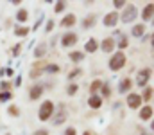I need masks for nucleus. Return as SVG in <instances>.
Instances as JSON below:
<instances>
[{"mask_svg":"<svg viewBox=\"0 0 154 135\" xmlns=\"http://www.w3.org/2000/svg\"><path fill=\"white\" fill-rule=\"evenodd\" d=\"M27 18H29V13H27V9H20V11L16 13V20H18L20 24H25V22H27Z\"/></svg>","mask_w":154,"mask_h":135,"instance_id":"nucleus-18","label":"nucleus"},{"mask_svg":"<svg viewBox=\"0 0 154 135\" xmlns=\"http://www.w3.org/2000/svg\"><path fill=\"white\" fill-rule=\"evenodd\" d=\"M75 20H77L75 14H66V16L61 20V25H63V27H72V25L75 24Z\"/></svg>","mask_w":154,"mask_h":135,"instance_id":"nucleus-16","label":"nucleus"},{"mask_svg":"<svg viewBox=\"0 0 154 135\" xmlns=\"http://www.w3.org/2000/svg\"><path fill=\"white\" fill-rule=\"evenodd\" d=\"M113 5H115L116 9H124V7L127 5V2H125V0H115V2H113Z\"/></svg>","mask_w":154,"mask_h":135,"instance_id":"nucleus-28","label":"nucleus"},{"mask_svg":"<svg viewBox=\"0 0 154 135\" xmlns=\"http://www.w3.org/2000/svg\"><path fill=\"white\" fill-rule=\"evenodd\" d=\"M138 115H140V119H142V121H151V119L154 117V108L151 106V104H145V106H142V108H140Z\"/></svg>","mask_w":154,"mask_h":135,"instance_id":"nucleus-7","label":"nucleus"},{"mask_svg":"<svg viewBox=\"0 0 154 135\" xmlns=\"http://www.w3.org/2000/svg\"><path fill=\"white\" fill-rule=\"evenodd\" d=\"M143 33H145V24H136V25H133V29H131V34H133L134 38H142Z\"/></svg>","mask_w":154,"mask_h":135,"instance_id":"nucleus-13","label":"nucleus"},{"mask_svg":"<svg viewBox=\"0 0 154 135\" xmlns=\"http://www.w3.org/2000/svg\"><path fill=\"white\" fill-rule=\"evenodd\" d=\"M65 7H66V4L65 2H56V13H61V11H65Z\"/></svg>","mask_w":154,"mask_h":135,"instance_id":"nucleus-29","label":"nucleus"},{"mask_svg":"<svg viewBox=\"0 0 154 135\" xmlns=\"http://www.w3.org/2000/svg\"><path fill=\"white\" fill-rule=\"evenodd\" d=\"M77 74H81V70H79V69H75V70H74V72L70 74V79H72V78H75Z\"/></svg>","mask_w":154,"mask_h":135,"instance_id":"nucleus-36","label":"nucleus"},{"mask_svg":"<svg viewBox=\"0 0 154 135\" xmlns=\"http://www.w3.org/2000/svg\"><path fill=\"white\" fill-rule=\"evenodd\" d=\"M77 88H79V87H77L75 83H72V85L68 87V94H70V95H74V94L77 92Z\"/></svg>","mask_w":154,"mask_h":135,"instance_id":"nucleus-32","label":"nucleus"},{"mask_svg":"<svg viewBox=\"0 0 154 135\" xmlns=\"http://www.w3.org/2000/svg\"><path fill=\"white\" fill-rule=\"evenodd\" d=\"M41 94H43V87L41 85L32 87L31 88V99H38V97H41Z\"/></svg>","mask_w":154,"mask_h":135,"instance_id":"nucleus-19","label":"nucleus"},{"mask_svg":"<svg viewBox=\"0 0 154 135\" xmlns=\"http://www.w3.org/2000/svg\"><path fill=\"white\" fill-rule=\"evenodd\" d=\"M151 45H152V49H154V33H152V36H151Z\"/></svg>","mask_w":154,"mask_h":135,"instance_id":"nucleus-40","label":"nucleus"},{"mask_svg":"<svg viewBox=\"0 0 154 135\" xmlns=\"http://www.w3.org/2000/svg\"><path fill=\"white\" fill-rule=\"evenodd\" d=\"M52 29H54V22H52V20H48V24H47V27H45V31H47V33H50Z\"/></svg>","mask_w":154,"mask_h":135,"instance_id":"nucleus-34","label":"nucleus"},{"mask_svg":"<svg viewBox=\"0 0 154 135\" xmlns=\"http://www.w3.org/2000/svg\"><path fill=\"white\" fill-rule=\"evenodd\" d=\"M7 112H9L11 115H14V117H16V115H20V112H18V106H9V108H7Z\"/></svg>","mask_w":154,"mask_h":135,"instance_id":"nucleus-31","label":"nucleus"},{"mask_svg":"<svg viewBox=\"0 0 154 135\" xmlns=\"http://www.w3.org/2000/svg\"><path fill=\"white\" fill-rule=\"evenodd\" d=\"M95 22H97V16H95V14H90V16H86V20H84L82 27H84V29H90Z\"/></svg>","mask_w":154,"mask_h":135,"instance_id":"nucleus-21","label":"nucleus"},{"mask_svg":"<svg viewBox=\"0 0 154 135\" xmlns=\"http://www.w3.org/2000/svg\"><path fill=\"white\" fill-rule=\"evenodd\" d=\"M118 20H120V14L116 13V11H111V13H108L106 16H104V25L106 27H115L116 24H118Z\"/></svg>","mask_w":154,"mask_h":135,"instance_id":"nucleus-6","label":"nucleus"},{"mask_svg":"<svg viewBox=\"0 0 154 135\" xmlns=\"http://www.w3.org/2000/svg\"><path fill=\"white\" fill-rule=\"evenodd\" d=\"M127 45H129V38H127V36H122V38L118 40V49H120V50H124Z\"/></svg>","mask_w":154,"mask_h":135,"instance_id":"nucleus-26","label":"nucleus"},{"mask_svg":"<svg viewBox=\"0 0 154 135\" xmlns=\"http://www.w3.org/2000/svg\"><path fill=\"white\" fill-rule=\"evenodd\" d=\"M152 94H154V88L147 85V87H145V90H143V95H142V99H143V101H151Z\"/></svg>","mask_w":154,"mask_h":135,"instance_id":"nucleus-23","label":"nucleus"},{"mask_svg":"<svg viewBox=\"0 0 154 135\" xmlns=\"http://www.w3.org/2000/svg\"><path fill=\"white\" fill-rule=\"evenodd\" d=\"M127 106L131 108V110H140L142 108V103H143V99H142V95L140 94H127Z\"/></svg>","mask_w":154,"mask_h":135,"instance_id":"nucleus-5","label":"nucleus"},{"mask_svg":"<svg viewBox=\"0 0 154 135\" xmlns=\"http://www.w3.org/2000/svg\"><path fill=\"white\" fill-rule=\"evenodd\" d=\"M142 20H145V22L154 20V2L147 4V5L143 7V11H142Z\"/></svg>","mask_w":154,"mask_h":135,"instance_id":"nucleus-9","label":"nucleus"},{"mask_svg":"<svg viewBox=\"0 0 154 135\" xmlns=\"http://www.w3.org/2000/svg\"><path fill=\"white\" fill-rule=\"evenodd\" d=\"M131 87H133V81H131L129 78H124V79H120V83H118V92H120V94H129Z\"/></svg>","mask_w":154,"mask_h":135,"instance_id":"nucleus-11","label":"nucleus"},{"mask_svg":"<svg viewBox=\"0 0 154 135\" xmlns=\"http://www.w3.org/2000/svg\"><path fill=\"white\" fill-rule=\"evenodd\" d=\"M29 31H31L29 27H25V25H23V27H22V25H18V27L14 29V34H16V36H27V34H29Z\"/></svg>","mask_w":154,"mask_h":135,"instance_id":"nucleus-22","label":"nucleus"},{"mask_svg":"<svg viewBox=\"0 0 154 135\" xmlns=\"http://www.w3.org/2000/svg\"><path fill=\"white\" fill-rule=\"evenodd\" d=\"M151 76H152V69H149V67L140 69L138 74H136V85L142 87V88H145L147 83H149V79H151Z\"/></svg>","mask_w":154,"mask_h":135,"instance_id":"nucleus-4","label":"nucleus"},{"mask_svg":"<svg viewBox=\"0 0 154 135\" xmlns=\"http://www.w3.org/2000/svg\"><path fill=\"white\" fill-rule=\"evenodd\" d=\"M136 16H138V9H136V5H134V4H127V5L124 7L122 14H120V22H124V24H131V22L136 20Z\"/></svg>","mask_w":154,"mask_h":135,"instance_id":"nucleus-2","label":"nucleus"},{"mask_svg":"<svg viewBox=\"0 0 154 135\" xmlns=\"http://www.w3.org/2000/svg\"><path fill=\"white\" fill-rule=\"evenodd\" d=\"M7 135H9V133H7Z\"/></svg>","mask_w":154,"mask_h":135,"instance_id":"nucleus-41","label":"nucleus"},{"mask_svg":"<svg viewBox=\"0 0 154 135\" xmlns=\"http://www.w3.org/2000/svg\"><path fill=\"white\" fill-rule=\"evenodd\" d=\"M77 43V34L75 33H66L61 36V45L63 47H74Z\"/></svg>","mask_w":154,"mask_h":135,"instance_id":"nucleus-8","label":"nucleus"},{"mask_svg":"<svg viewBox=\"0 0 154 135\" xmlns=\"http://www.w3.org/2000/svg\"><path fill=\"white\" fill-rule=\"evenodd\" d=\"M125 54L122 52V50H118L115 52L111 58H109V63H108V67H109V70H113V72H118L120 69H124V65H125Z\"/></svg>","mask_w":154,"mask_h":135,"instance_id":"nucleus-1","label":"nucleus"},{"mask_svg":"<svg viewBox=\"0 0 154 135\" xmlns=\"http://www.w3.org/2000/svg\"><path fill=\"white\" fill-rule=\"evenodd\" d=\"M88 104H90V108L97 110V108H100V104H102V99H100L97 94H91V95L88 97Z\"/></svg>","mask_w":154,"mask_h":135,"instance_id":"nucleus-12","label":"nucleus"},{"mask_svg":"<svg viewBox=\"0 0 154 135\" xmlns=\"http://www.w3.org/2000/svg\"><path fill=\"white\" fill-rule=\"evenodd\" d=\"M151 121H152V123H151V132H154V117L151 119Z\"/></svg>","mask_w":154,"mask_h":135,"instance_id":"nucleus-39","label":"nucleus"},{"mask_svg":"<svg viewBox=\"0 0 154 135\" xmlns=\"http://www.w3.org/2000/svg\"><path fill=\"white\" fill-rule=\"evenodd\" d=\"M18 52H20V45H16V47H14V50H13V54H14V56H16V54H18Z\"/></svg>","mask_w":154,"mask_h":135,"instance_id":"nucleus-38","label":"nucleus"},{"mask_svg":"<svg viewBox=\"0 0 154 135\" xmlns=\"http://www.w3.org/2000/svg\"><path fill=\"white\" fill-rule=\"evenodd\" d=\"M65 135H77L75 128H72V126H68V128L65 130Z\"/></svg>","mask_w":154,"mask_h":135,"instance_id":"nucleus-33","label":"nucleus"},{"mask_svg":"<svg viewBox=\"0 0 154 135\" xmlns=\"http://www.w3.org/2000/svg\"><path fill=\"white\" fill-rule=\"evenodd\" d=\"M34 135H48V132H47V130H38Z\"/></svg>","mask_w":154,"mask_h":135,"instance_id":"nucleus-37","label":"nucleus"},{"mask_svg":"<svg viewBox=\"0 0 154 135\" xmlns=\"http://www.w3.org/2000/svg\"><path fill=\"white\" fill-rule=\"evenodd\" d=\"M65 119H66V112L61 108V110L57 112V115L52 119V123H54V124H61V123H65Z\"/></svg>","mask_w":154,"mask_h":135,"instance_id":"nucleus-17","label":"nucleus"},{"mask_svg":"<svg viewBox=\"0 0 154 135\" xmlns=\"http://www.w3.org/2000/svg\"><path fill=\"white\" fill-rule=\"evenodd\" d=\"M97 49H99V42H97L95 38H90V40L84 43V50H86V52H95Z\"/></svg>","mask_w":154,"mask_h":135,"instance_id":"nucleus-14","label":"nucleus"},{"mask_svg":"<svg viewBox=\"0 0 154 135\" xmlns=\"http://www.w3.org/2000/svg\"><path fill=\"white\" fill-rule=\"evenodd\" d=\"M115 38H104L102 40V43H100V50H104V52H113L115 50Z\"/></svg>","mask_w":154,"mask_h":135,"instance_id":"nucleus-10","label":"nucleus"},{"mask_svg":"<svg viewBox=\"0 0 154 135\" xmlns=\"http://www.w3.org/2000/svg\"><path fill=\"white\" fill-rule=\"evenodd\" d=\"M100 94H102L104 97H109V94H111V87H109V83H102V88H100Z\"/></svg>","mask_w":154,"mask_h":135,"instance_id":"nucleus-25","label":"nucleus"},{"mask_svg":"<svg viewBox=\"0 0 154 135\" xmlns=\"http://www.w3.org/2000/svg\"><path fill=\"white\" fill-rule=\"evenodd\" d=\"M0 88L4 90V92H7V88H9V83H7V81H2V83H0Z\"/></svg>","mask_w":154,"mask_h":135,"instance_id":"nucleus-35","label":"nucleus"},{"mask_svg":"<svg viewBox=\"0 0 154 135\" xmlns=\"http://www.w3.org/2000/svg\"><path fill=\"white\" fill-rule=\"evenodd\" d=\"M11 97H13V94H11L9 90H7V92H0V101H2V103H4V101H9Z\"/></svg>","mask_w":154,"mask_h":135,"instance_id":"nucleus-27","label":"nucleus"},{"mask_svg":"<svg viewBox=\"0 0 154 135\" xmlns=\"http://www.w3.org/2000/svg\"><path fill=\"white\" fill-rule=\"evenodd\" d=\"M45 70H47V72H59V67H57V65H54V63H50Z\"/></svg>","mask_w":154,"mask_h":135,"instance_id":"nucleus-30","label":"nucleus"},{"mask_svg":"<svg viewBox=\"0 0 154 135\" xmlns=\"http://www.w3.org/2000/svg\"><path fill=\"white\" fill-rule=\"evenodd\" d=\"M68 58H70L74 63H81V61L84 59V54H82V52H77V50H75V52H70V54H68Z\"/></svg>","mask_w":154,"mask_h":135,"instance_id":"nucleus-20","label":"nucleus"},{"mask_svg":"<svg viewBox=\"0 0 154 135\" xmlns=\"http://www.w3.org/2000/svg\"><path fill=\"white\" fill-rule=\"evenodd\" d=\"M54 103L52 101H43L41 103V106H39V112H38V117L39 121H47V119H50L52 115H54Z\"/></svg>","mask_w":154,"mask_h":135,"instance_id":"nucleus-3","label":"nucleus"},{"mask_svg":"<svg viewBox=\"0 0 154 135\" xmlns=\"http://www.w3.org/2000/svg\"><path fill=\"white\" fill-rule=\"evenodd\" d=\"M99 88H102V81H100V79H95V81L90 85V90H91V94H97Z\"/></svg>","mask_w":154,"mask_h":135,"instance_id":"nucleus-24","label":"nucleus"},{"mask_svg":"<svg viewBox=\"0 0 154 135\" xmlns=\"http://www.w3.org/2000/svg\"><path fill=\"white\" fill-rule=\"evenodd\" d=\"M47 54V43H38V47L34 49V58H43Z\"/></svg>","mask_w":154,"mask_h":135,"instance_id":"nucleus-15","label":"nucleus"}]
</instances>
